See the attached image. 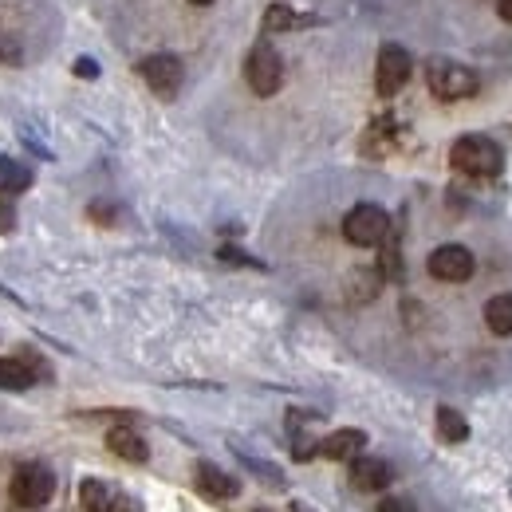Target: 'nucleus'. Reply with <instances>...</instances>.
<instances>
[{
	"instance_id": "obj_1",
	"label": "nucleus",
	"mask_w": 512,
	"mask_h": 512,
	"mask_svg": "<svg viewBox=\"0 0 512 512\" xmlns=\"http://www.w3.org/2000/svg\"><path fill=\"white\" fill-rule=\"evenodd\" d=\"M449 166L465 178H497L501 166H505V154L493 138L485 134H461L449 150Z\"/></svg>"
},
{
	"instance_id": "obj_2",
	"label": "nucleus",
	"mask_w": 512,
	"mask_h": 512,
	"mask_svg": "<svg viewBox=\"0 0 512 512\" xmlns=\"http://www.w3.org/2000/svg\"><path fill=\"white\" fill-rule=\"evenodd\" d=\"M8 497L16 509H44L56 497V473L44 461H24L8 481Z\"/></svg>"
},
{
	"instance_id": "obj_3",
	"label": "nucleus",
	"mask_w": 512,
	"mask_h": 512,
	"mask_svg": "<svg viewBox=\"0 0 512 512\" xmlns=\"http://www.w3.org/2000/svg\"><path fill=\"white\" fill-rule=\"evenodd\" d=\"M343 237H347L351 245H359V249L383 245L386 237H390V213H386L383 205H371V201L355 205V209L343 217Z\"/></svg>"
},
{
	"instance_id": "obj_4",
	"label": "nucleus",
	"mask_w": 512,
	"mask_h": 512,
	"mask_svg": "<svg viewBox=\"0 0 512 512\" xmlns=\"http://www.w3.org/2000/svg\"><path fill=\"white\" fill-rule=\"evenodd\" d=\"M426 83L438 99L457 103V99H469L477 95V71H469L465 64H453V60H430L426 64Z\"/></svg>"
},
{
	"instance_id": "obj_5",
	"label": "nucleus",
	"mask_w": 512,
	"mask_h": 512,
	"mask_svg": "<svg viewBox=\"0 0 512 512\" xmlns=\"http://www.w3.org/2000/svg\"><path fill=\"white\" fill-rule=\"evenodd\" d=\"M245 79H249V87H253L260 99L276 95V91H280V83H284L280 52H276L272 44H256L253 52H249V60H245Z\"/></svg>"
},
{
	"instance_id": "obj_6",
	"label": "nucleus",
	"mask_w": 512,
	"mask_h": 512,
	"mask_svg": "<svg viewBox=\"0 0 512 512\" xmlns=\"http://www.w3.org/2000/svg\"><path fill=\"white\" fill-rule=\"evenodd\" d=\"M410 52L402 48V44H383L379 48V67H375V87H379V95L390 99V95H398L406 83H410Z\"/></svg>"
},
{
	"instance_id": "obj_7",
	"label": "nucleus",
	"mask_w": 512,
	"mask_h": 512,
	"mask_svg": "<svg viewBox=\"0 0 512 512\" xmlns=\"http://www.w3.org/2000/svg\"><path fill=\"white\" fill-rule=\"evenodd\" d=\"M79 501L87 512H142V505L130 497L127 489H119L111 481H99V477H87L79 485Z\"/></svg>"
},
{
	"instance_id": "obj_8",
	"label": "nucleus",
	"mask_w": 512,
	"mask_h": 512,
	"mask_svg": "<svg viewBox=\"0 0 512 512\" xmlns=\"http://www.w3.org/2000/svg\"><path fill=\"white\" fill-rule=\"evenodd\" d=\"M138 75L146 79V87H150L158 99H174L186 71H182V60H178V56L158 52V56H146V60L138 64Z\"/></svg>"
},
{
	"instance_id": "obj_9",
	"label": "nucleus",
	"mask_w": 512,
	"mask_h": 512,
	"mask_svg": "<svg viewBox=\"0 0 512 512\" xmlns=\"http://www.w3.org/2000/svg\"><path fill=\"white\" fill-rule=\"evenodd\" d=\"M426 264H430V276L442 280V284H465L473 276V268H477V260L465 245H442V249L430 253Z\"/></svg>"
},
{
	"instance_id": "obj_10",
	"label": "nucleus",
	"mask_w": 512,
	"mask_h": 512,
	"mask_svg": "<svg viewBox=\"0 0 512 512\" xmlns=\"http://www.w3.org/2000/svg\"><path fill=\"white\" fill-rule=\"evenodd\" d=\"M193 485H197V493L209 497V501H233V497L241 493V481H237L233 473H225L221 465H213V461H197Z\"/></svg>"
},
{
	"instance_id": "obj_11",
	"label": "nucleus",
	"mask_w": 512,
	"mask_h": 512,
	"mask_svg": "<svg viewBox=\"0 0 512 512\" xmlns=\"http://www.w3.org/2000/svg\"><path fill=\"white\" fill-rule=\"evenodd\" d=\"M390 481H394V469H390V461H383V457L359 453V457L351 461V485H355V489H363V493H383Z\"/></svg>"
},
{
	"instance_id": "obj_12",
	"label": "nucleus",
	"mask_w": 512,
	"mask_h": 512,
	"mask_svg": "<svg viewBox=\"0 0 512 512\" xmlns=\"http://www.w3.org/2000/svg\"><path fill=\"white\" fill-rule=\"evenodd\" d=\"M363 449H367V434L347 426V430L327 434L320 446H316V453H320V457H331V461H355Z\"/></svg>"
},
{
	"instance_id": "obj_13",
	"label": "nucleus",
	"mask_w": 512,
	"mask_h": 512,
	"mask_svg": "<svg viewBox=\"0 0 512 512\" xmlns=\"http://www.w3.org/2000/svg\"><path fill=\"white\" fill-rule=\"evenodd\" d=\"M107 449H111L115 457H123V461H134V465H142V461L150 457L146 438H142L138 430H130V426H115V430L107 434Z\"/></svg>"
},
{
	"instance_id": "obj_14",
	"label": "nucleus",
	"mask_w": 512,
	"mask_h": 512,
	"mask_svg": "<svg viewBox=\"0 0 512 512\" xmlns=\"http://www.w3.org/2000/svg\"><path fill=\"white\" fill-rule=\"evenodd\" d=\"M434 426H438V438L449 442V446H457V442H465V438H469V422H465V414H457L453 406H438Z\"/></svg>"
},
{
	"instance_id": "obj_15",
	"label": "nucleus",
	"mask_w": 512,
	"mask_h": 512,
	"mask_svg": "<svg viewBox=\"0 0 512 512\" xmlns=\"http://www.w3.org/2000/svg\"><path fill=\"white\" fill-rule=\"evenodd\" d=\"M485 327L493 335H512V292H501L485 304Z\"/></svg>"
},
{
	"instance_id": "obj_16",
	"label": "nucleus",
	"mask_w": 512,
	"mask_h": 512,
	"mask_svg": "<svg viewBox=\"0 0 512 512\" xmlns=\"http://www.w3.org/2000/svg\"><path fill=\"white\" fill-rule=\"evenodd\" d=\"M36 383V371L24 359H0V390H28Z\"/></svg>"
},
{
	"instance_id": "obj_17",
	"label": "nucleus",
	"mask_w": 512,
	"mask_h": 512,
	"mask_svg": "<svg viewBox=\"0 0 512 512\" xmlns=\"http://www.w3.org/2000/svg\"><path fill=\"white\" fill-rule=\"evenodd\" d=\"M28 186H32L28 166H20L16 158H0V193L4 197H16V193L28 190Z\"/></svg>"
},
{
	"instance_id": "obj_18",
	"label": "nucleus",
	"mask_w": 512,
	"mask_h": 512,
	"mask_svg": "<svg viewBox=\"0 0 512 512\" xmlns=\"http://www.w3.org/2000/svg\"><path fill=\"white\" fill-rule=\"evenodd\" d=\"M304 20L288 8V4H268V12H264V32H292V28H300Z\"/></svg>"
},
{
	"instance_id": "obj_19",
	"label": "nucleus",
	"mask_w": 512,
	"mask_h": 512,
	"mask_svg": "<svg viewBox=\"0 0 512 512\" xmlns=\"http://www.w3.org/2000/svg\"><path fill=\"white\" fill-rule=\"evenodd\" d=\"M379 512H418L410 497H383L379 501Z\"/></svg>"
},
{
	"instance_id": "obj_20",
	"label": "nucleus",
	"mask_w": 512,
	"mask_h": 512,
	"mask_svg": "<svg viewBox=\"0 0 512 512\" xmlns=\"http://www.w3.org/2000/svg\"><path fill=\"white\" fill-rule=\"evenodd\" d=\"M75 75H83V79H95V75H99V64L83 56V60H75Z\"/></svg>"
},
{
	"instance_id": "obj_21",
	"label": "nucleus",
	"mask_w": 512,
	"mask_h": 512,
	"mask_svg": "<svg viewBox=\"0 0 512 512\" xmlns=\"http://www.w3.org/2000/svg\"><path fill=\"white\" fill-rule=\"evenodd\" d=\"M0 229H4V233L12 229V205H8V201L0 205Z\"/></svg>"
},
{
	"instance_id": "obj_22",
	"label": "nucleus",
	"mask_w": 512,
	"mask_h": 512,
	"mask_svg": "<svg viewBox=\"0 0 512 512\" xmlns=\"http://www.w3.org/2000/svg\"><path fill=\"white\" fill-rule=\"evenodd\" d=\"M497 12H501L505 24H512V0H497Z\"/></svg>"
},
{
	"instance_id": "obj_23",
	"label": "nucleus",
	"mask_w": 512,
	"mask_h": 512,
	"mask_svg": "<svg viewBox=\"0 0 512 512\" xmlns=\"http://www.w3.org/2000/svg\"><path fill=\"white\" fill-rule=\"evenodd\" d=\"M292 512H316V509H308L304 501H296V505H292Z\"/></svg>"
},
{
	"instance_id": "obj_24",
	"label": "nucleus",
	"mask_w": 512,
	"mask_h": 512,
	"mask_svg": "<svg viewBox=\"0 0 512 512\" xmlns=\"http://www.w3.org/2000/svg\"><path fill=\"white\" fill-rule=\"evenodd\" d=\"M190 4H213V0H190Z\"/></svg>"
},
{
	"instance_id": "obj_25",
	"label": "nucleus",
	"mask_w": 512,
	"mask_h": 512,
	"mask_svg": "<svg viewBox=\"0 0 512 512\" xmlns=\"http://www.w3.org/2000/svg\"><path fill=\"white\" fill-rule=\"evenodd\" d=\"M253 512H272V509H253Z\"/></svg>"
}]
</instances>
